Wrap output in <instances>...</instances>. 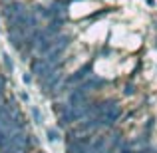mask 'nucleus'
<instances>
[{
    "label": "nucleus",
    "instance_id": "nucleus-1",
    "mask_svg": "<svg viewBox=\"0 0 157 153\" xmlns=\"http://www.w3.org/2000/svg\"><path fill=\"white\" fill-rule=\"evenodd\" d=\"M48 139H50V141H58V139H60L58 129H48Z\"/></svg>",
    "mask_w": 157,
    "mask_h": 153
},
{
    "label": "nucleus",
    "instance_id": "nucleus-2",
    "mask_svg": "<svg viewBox=\"0 0 157 153\" xmlns=\"http://www.w3.org/2000/svg\"><path fill=\"white\" fill-rule=\"evenodd\" d=\"M32 113H34V119H36V123H40V111H38V109H34Z\"/></svg>",
    "mask_w": 157,
    "mask_h": 153
},
{
    "label": "nucleus",
    "instance_id": "nucleus-3",
    "mask_svg": "<svg viewBox=\"0 0 157 153\" xmlns=\"http://www.w3.org/2000/svg\"><path fill=\"white\" fill-rule=\"evenodd\" d=\"M125 94L129 96V94H133V86H125Z\"/></svg>",
    "mask_w": 157,
    "mask_h": 153
},
{
    "label": "nucleus",
    "instance_id": "nucleus-4",
    "mask_svg": "<svg viewBox=\"0 0 157 153\" xmlns=\"http://www.w3.org/2000/svg\"><path fill=\"white\" fill-rule=\"evenodd\" d=\"M135 153H153V149H145V147H143L141 151H135Z\"/></svg>",
    "mask_w": 157,
    "mask_h": 153
},
{
    "label": "nucleus",
    "instance_id": "nucleus-5",
    "mask_svg": "<svg viewBox=\"0 0 157 153\" xmlns=\"http://www.w3.org/2000/svg\"><path fill=\"white\" fill-rule=\"evenodd\" d=\"M38 153H42V151H38Z\"/></svg>",
    "mask_w": 157,
    "mask_h": 153
}]
</instances>
